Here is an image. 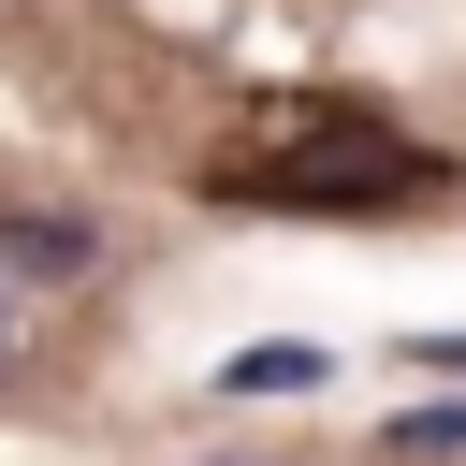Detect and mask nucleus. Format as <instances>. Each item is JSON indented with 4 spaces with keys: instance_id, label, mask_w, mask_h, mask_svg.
<instances>
[{
    "instance_id": "obj_2",
    "label": "nucleus",
    "mask_w": 466,
    "mask_h": 466,
    "mask_svg": "<svg viewBox=\"0 0 466 466\" xmlns=\"http://www.w3.org/2000/svg\"><path fill=\"white\" fill-rule=\"evenodd\" d=\"M0 262H15V277H44V291H58V277H87V262H102V233H87V218H73V204H58V218H15V233H0Z\"/></svg>"
},
{
    "instance_id": "obj_1",
    "label": "nucleus",
    "mask_w": 466,
    "mask_h": 466,
    "mask_svg": "<svg viewBox=\"0 0 466 466\" xmlns=\"http://www.w3.org/2000/svg\"><path fill=\"white\" fill-rule=\"evenodd\" d=\"M422 160L408 146H379V131H335L320 160H277V175H233V189H262V204H364V189H408Z\"/></svg>"
},
{
    "instance_id": "obj_3",
    "label": "nucleus",
    "mask_w": 466,
    "mask_h": 466,
    "mask_svg": "<svg viewBox=\"0 0 466 466\" xmlns=\"http://www.w3.org/2000/svg\"><path fill=\"white\" fill-rule=\"evenodd\" d=\"M320 379H335V350H306V335H262L218 364V393H320Z\"/></svg>"
}]
</instances>
